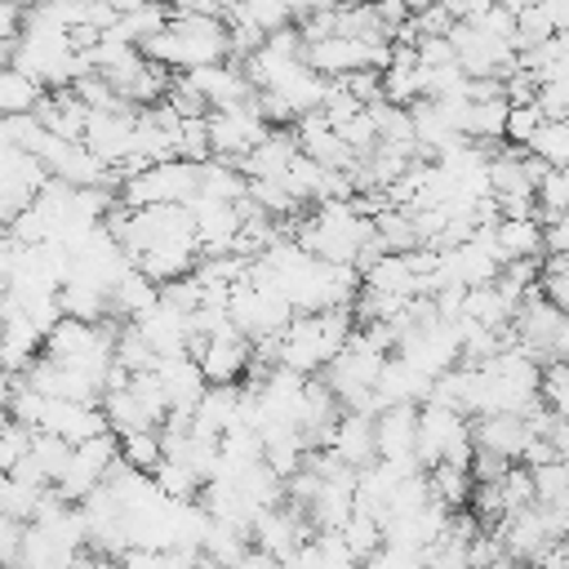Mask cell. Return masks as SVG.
Instances as JSON below:
<instances>
[{
  "instance_id": "cell-1",
  "label": "cell",
  "mask_w": 569,
  "mask_h": 569,
  "mask_svg": "<svg viewBox=\"0 0 569 569\" xmlns=\"http://www.w3.org/2000/svg\"><path fill=\"white\" fill-rule=\"evenodd\" d=\"M356 333V311L351 307H329V311H298L280 342L276 356L284 369L302 373V378H320L325 365L347 347V338Z\"/></svg>"
},
{
  "instance_id": "cell-2",
  "label": "cell",
  "mask_w": 569,
  "mask_h": 569,
  "mask_svg": "<svg viewBox=\"0 0 569 569\" xmlns=\"http://www.w3.org/2000/svg\"><path fill=\"white\" fill-rule=\"evenodd\" d=\"M142 53L151 62H160L164 71H196V67H213V62H227L231 58V36H227V22L222 18H173L169 13V27L142 44Z\"/></svg>"
},
{
  "instance_id": "cell-3",
  "label": "cell",
  "mask_w": 569,
  "mask_h": 569,
  "mask_svg": "<svg viewBox=\"0 0 569 569\" xmlns=\"http://www.w3.org/2000/svg\"><path fill=\"white\" fill-rule=\"evenodd\" d=\"M196 191H200V164H187L173 156V160H156L124 173L116 187V200L129 209H151V204H191Z\"/></svg>"
},
{
  "instance_id": "cell-4",
  "label": "cell",
  "mask_w": 569,
  "mask_h": 569,
  "mask_svg": "<svg viewBox=\"0 0 569 569\" xmlns=\"http://www.w3.org/2000/svg\"><path fill=\"white\" fill-rule=\"evenodd\" d=\"M476 453L471 445V418L436 405V400H422L418 405V440H413V458L418 467H436V462H453V467H467Z\"/></svg>"
},
{
  "instance_id": "cell-5",
  "label": "cell",
  "mask_w": 569,
  "mask_h": 569,
  "mask_svg": "<svg viewBox=\"0 0 569 569\" xmlns=\"http://www.w3.org/2000/svg\"><path fill=\"white\" fill-rule=\"evenodd\" d=\"M387 58H391V44H365L351 36H325L302 49V62L325 80H342L356 71H382Z\"/></svg>"
},
{
  "instance_id": "cell-6",
  "label": "cell",
  "mask_w": 569,
  "mask_h": 569,
  "mask_svg": "<svg viewBox=\"0 0 569 569\" xmlns=\"http://www.w3.org/2000/svg\"><path fill=\"white\" fill-rule=\"evenodd\" d=\"M204 129H209V151H213L218 160L240 164V160L267 138L271 124L258 116L253 102H240V107H218V111H209V116H204Z\"/></svg>"
},
{
  "instance_id": "cell-7",
  "label": "cell",
  "mask_w": 569,
  "mask_h": 569,
  "mask_svg": "<svg viewBox=\"0 0 569 569\" xmlns=\"http://www.w3.org/2000/svg\"><path fill=\"white\" fill-rule=\"evenodd\" d=\"M187 351L196 356V365H200V373H204L209 387L213 382H244L249 360H253V342L244 333H236L231 325L218 329V333H209V338H191Z\"/></svg>"
},
{
  "instance_id": "cell-8",
  "label": "cell",
  "mask_w": 569,
  "mask_h": 569,
  "mask_svg": "<svg viewBox=\"0 0 569 569\" xmlns=\"http://www.w3.org/2000/svg\"><path fill=\"white\" fill-rule=\"evenodd\" d=\"M191 213V227H196V244H200V258H213V253H236V240H240V227H244V209L240 200H204L196 196L187 204Z\"/></svg>"
},
{
  "instance_id": "cell-9",
  "label": "cell",
  "mask_w": 569,
  "mask_h": 569,
  "mask_svg": "<svg viewBox=\"0 0 569 569\" xmlns=\"http://www.w3.org/2000/svg\"><path fill=\"white\" fill-rule=\"evenodd\" d=\"M311 533H316V529L307 525V516H302L298 507L280 502V507L258 511V520H253V529H249V547H258L262 556H271V560L284 565Z\"/></svg>"
},
{
  "instance_id": "cell-10",
  "label": "cell",
  "mask_w": 569,
  "mask_h": 569,
  "mask_svg": "<svg viewBox=\"0 0 569 569\" xmlns=\"http://www.w3.org/2000/svg\"><path fill=\"white\" fill-rule=\"evenodd\" d=\"M413 440H418V405H391L373 418V445L382 462L400 471H422L413 458Z\"/></svg>"
},
{
  "instance_id": "cell-11",
  "label": "cell",
  "mask_w": 569,
  "mask_h": 569,
  "mask_svg": "<svg viewBox=\"0 0 569 569\" xmlns=\"http://www.w3.org/2000/svg\"><path fill=\"white\" fill-rule=\"evenodd\" d=\"M187 76V84L200 93V102L209 107V111H218V107H240V102H253V84H249V76H244V62H213V67H196V71H182Z\"/></svg>"
},
{
  "instance_id": "cell-12",
  "label": "cell",
  "mask_w": 569,
  "mask_h": 569,
  "mask_svg": "<svg viewBox=\"0 0 569 569\" xmlns=\"http://www.w3.org/2000/svg\"><path fill=\"white\" fill-rule=\"evenodd\" d=\"M36 431H49L67 445H80V440H93L107 431V418L98 405H84V400H49L40 405V418H36Z\"/></svg>"
},
{
  "instance_id": "cell-13",
  "label": "cell",
  "mask_w": 569,
  "mask_h": 569,
  "mask_svg": "<svg viewBox=\"0 0 569 569\" xmlns=\"http://www.w3.org/2000/svg\"><path fill=\"white\" fill-rule=\"evenodd\" d=\"M533 440V427L525 413H485V418H471V445L480 453H493L502 462H520L525 445Z\"/></svg>"
},
{
  "instance_id": "cell-14",
  "label": "cell",
  "mask_w": 569,
  "mask_h": 569,
  "mask_svg": "<svg viewBox=\"0 0 569 569\" xmlns=\"http://www.w3.org/2000/svg\"><path fill=\"white\" fill-rule=\"evenodd\" d=\"M151 373H156V382H160V391H164L169 413H191V409H196V400H200V396H204V387H209L191 351L160 356Z\"/></svg>"
},
{
  "instance_id": "cell-15",
  "label": "cell",
  "mask_w": 569,
  "mask_h": 569,
  "mask_svg": "<svg viewBox=\"0 0 569 569\" xmlns=\"http://www.w3.org/2000/svg\"><path fill=\"white\" fill-rule=\"evenodd\" d=\"M293 160H298L293 124H271L267 138L240 160V173H244V178H262V182H280V178L289 173Z\"/></svg>"
},
{
  "instance_id": "cell-16",
  "label": "cell",
  "mask_w": 569,
  "mask_h": 569,
  "mask_svg": "<svg viewBox=\"0 0 569 569\" xmlns=\"http://www.w3.org/2000/svg\"><path fill=\"white\" fill-rule=\"evenodd\" d=\"M489 240H493V253L498 262H542V222L538 213L529 218H498L489 227Z\"/></svg>"
},
{
  "instance_id": "cell-17",
  "label": "cell",
  "mask_w": 569,
  "mask_h": 569,
  "mask_svg": "<svg viewBox=\"0 0 569 569\" xmlns=\"http://www.w3.org/2000/svg\"><path fill=\"white\" fill-rule=\"evenodd\" d=\"M342 467H351V471H360V467H369V462H378V445H373V418L369 413H351V409H342V418H338V427H333V436H329V445H325Z\"/></svg>"
},
{
  "instance_id": "cell-18",
  "label": "cell",
  "mask_w": 569,
  "mask_h": 569,
  "mask_svg": "<svg viewBox=\"0 0 569 569\" xmlns=\"http://www.w3.org/2000/svg\"><path fill=\"white\" fill-rule=\"evenodd\" d=\"M40 124L53 133V138H67V142H80L84 138V124H89V107L71 93V89H49L36 107Z\"/></svg>"
},
{
  "instance_id": "cell-19",
  "label": "cell",
  "mask_w": 569,
  "mask_h": 569,
  "mask_svg": "<svg viewBox=\"0 0 569 569\" xmlns=\"http://www.w3.org/2000/svg\"><path fill=\"white\" fill-rule=\"evenodd\" d=\"M156 293H160V284L147 280L138 267H129V271L111 284V293H107V316H111V320H133V316H142V311L156 302Z\"/></svg>"
},
{
  "instance_id": "cell-20",
  "label": "cell",
  "mask_w": 569,
  "mask_h": 569,
  "mask_svg": "<svg viewBox=\"0 0 569 569\" xmlns=\"http://www.w3.org/2000/svg\"><path fill=\"white\" fill-rule=\"evenodd\" d=\"M422 476H427V498H431L436 507H445V511H467L471 489H476V480H471L467 467L436 462V467H427Z\"/></svg>"
},
{
  "instance_id": "cell-21",
  "label": "cell",
  "mask_w": 569,
  "mask_h": 569,
  "mask_svg": "<svg viewBox=\"0 0 569 569\" xmlns=\"http://www.w3.org/2000/svg\"><path fill=\"white\" fill-rule=\"evenodd\" d=\"M244 187H249V178L240 173V164H231V160H218V156H209L204 164H200V191L196 196H204V200H244Z\"/></svg>"
},
{
  "instance_id": "cell-22",
  "label": "cell",
  "mask_w": 569,
  "mask_h": 569,
  "mask_svg": "<svg viewBox=\"0 0 569 569\" xmlns=\"http://www.w3.org/2000/svg\"><path fill=\"white\" fill-rule=\"evenodd\" d=\"M40 98H44V89L31 76L0 62V116H31L40 107Z\"/></svg>"
},
{
  "instance_id": "cell-23",
  "label": "cell",
  "mask_w": 569,
  "mask_h": 569,
  "mask_svg": "<svg viewBox=\"0 0 569 569\" xmlns=\"http://www.w3.org/2000/svg\"><path fill=\"white\" fill-rule=\"evenodd\" d=\"M520 151H529L547 169H569V120H542Z\"/></svg>"
},
{
  "instance_id": "cell-24",
  "label": "cell",
  "mask_w": 569,
  "mask_h": 569,
  "mask_svg": "<svg viewBox=\"0 0 569 569\" xmlns=\"http://www.w3.org/2000/svg\"><path fill=\"white\" fill-rule=\"evenodd\" d=\"M533 213L538 222H551V218H565L569 213V169H547L533 187Z\"/></svg>"
},
{
  "instance_id": "cell-25",
  "label": "cell",
  "mask_w": 569,
  "mask_h": 569,
  "mask_svg": "<svg viewBox=\"0 0 569 569\" xmlns=\"http://www.w3.org/2000/svg\"><path fill=\"white\" fill-rule=\"evenodd\" d=\"M160 462H164V445H160V431H133V436H120V467L151 476Z\"/></svg>"
},
{
  "instance_id": "cell-26",
  "label": "cell",
  "mask_w": 569,
  "mask_h": 569,
  "mask_svg": "<svg viewBox=\"0 0 569 569\" xmlns=\"http://www.w3.org/2000/svg\"><path fill=\"white\" fill-rule=\"evenodd\" d=\"M533 502L538 507H565L569 502V462H547L533 467Z\"/></svg>"
},
{
  "instance_id": "cell-27",
  "label": "cell",
  "mask_w": 569,
  "mask_h": 569,
  "mask_svg": "<svg viewBox=\"0 0 569 569\" xmlns=\"http://www.w3.org/2000/svg\"><path fill=\"white\" fill-rule=\"evenodd\" d=\"M538 400H542V409H551L556 418H569V365H565V360L542 365Z\"/></svg>"
},
{
  "instance_id": "cell-28",
  "label": "cell",
  "mask_w": 569,
  "mask_h": 569,
  "mask_svg": "<svg viewBox=\"0 0 569 569\" xmlns=\"http://www.w3.org/2000/svg\"><path fill=\"white\" fill-rule=\"evenodd\" d=\"M542 124V111L533 107V102H511L507 107V129H502V142H511V147H525L529 138H533V129Z\"/></svg>"
},
{
  "instance_id": "cell-29",
  "label": "cell",
  "mask_w": 569,
  "mask_h": 569,
  "mask_svg": "<svg viewBox=\"0 0 569 569\" xmlns=\"http://www.w3.org/2000/svg\"><path fill=\"white\" fill-rule=\"evenodd\" d=\"M22 520H13V516H4L0 511V569H13L18 565V551H22Z\"/></svg>"
},
{
  "instance_id": "cell-30",
  "label": "cell",
  "mask_w": 569,
  "mask_h": 569,
  "mask_svg": "<svg viewBox=\"0 0 569 569\" xmlns=\"http://www.w3.org/2000/svg\"><path fill=\"white\" fill-rule=\"evenodd\" d=\"M360 569H422V556H413V551H400V547H378Z\"/></svg>"
},
{
  "instance_id": "cell-31",
  "label": "cell",
  "mask_w": 569,
  "mask_h": 569,
  "mask_svg": "<svg viewBox=\"0 0 569 569\" xmlns=\"http://www.w3.org/2000/svg\"><path fill=\"white\" fill-rule=\"evenodd\" d=\"M542 258H569V213L542 222Z\"/></svg>"
},
{
  "instance_id": "cell-32",
  "label": "cell",
  "mask_w": 569,
  "mask_h": 569,
  "mask_svg": "<svg viewBox=\"0 0 569 569\" xmlns=\"http://www.w3.org/2000/svg\"><path fill=\"white\" fill-rule=\"evenodd\" d=\"M538 13L551 22V31H569V0H538Z\"/></svg>"
},
{
  "instance_id": "cell-33",
  "label": "cell",
  "mask_w": 569,
  "mask_h": 569,
  "mask_svg": "<svg viewBox=\"0 0 569 569\" xmlns=\"http://www.w3.org/2000/svg\"><path fill=\"white\" fill-rule=\"evenodd\" d=\"M547 440H551L556 458H560V462H569V418H556V422H551V431H547Z\"/></svg>"
},
{
  "instance_id": "cell-34",
  "label": "cell",
  "mask_w": 569,
  "mask_h": 569,
  "mask_svg": "<svg viewBox=\"0 0 569 569\" xmlns=\"http://www.w3.org/2000/svg\"><path fill=\"white\" fill-rule=\"evenodd\" d=\"M520 569H569V542L556 547V551H547V556L533 560V565H520Z\"/></svg>"
},
{
  "instance_id": "cell-35",
  "label": "cell",
  "mask_w": 569,
  "mask_h": 569,
  "mask_svg": "<svg viewBox=\"0 0 569 569\" xmlns=\"http://www.w3.org/2000/svg\"><path fill=\"white\" fill-rule=\"evenodd\" d=\"M400 4H405V13H409V18H413V13H422V9H431V4H436V0H400Z\"/></svg>"
},
{
  "instance_id": "cell-36",
  "label": "cell",
  "mask_w": 569,
  "mask_h": 569,
  "mask_svg": "<svg viewBox=\"0 0 569 569\" xmlns=\"http://www.w3.org/2000/svg\"><path fill=\"white\" fill-rule=\"evenodd\" d=\"M498 4H502V9H511V13H525V9H533L538 0H498Z\"/></svg>"
},
{
  "instance_id": "cell-37",
  "label": "cell",
  "mask_w": 569,
  "mask_h": 569,
  "mask_svg": "<svg viewBox=\"0 0 569 569\" xmlns=\"http://www.w3.org/2000/svg\"><path fill=\"white\" fill-rule=\"evenodd\" d=\"M80 569H89V560H84V565H80Z\"/></svg>"
},
{
  "instance_id": "cell-38",
  "label": "cell",
  "mask_w": 569,
  "mask_h": 569,
  "mask_svg": "<svg viewBox=\"0 0 569 569\" xmlns=\"http://www.w3.org/2000/svg\"><path fill=\"white\" fill-rule=\"evenodd\" d=\"M565 365H569V356H565Z\"/></svg>"
}]
</instances>
